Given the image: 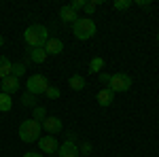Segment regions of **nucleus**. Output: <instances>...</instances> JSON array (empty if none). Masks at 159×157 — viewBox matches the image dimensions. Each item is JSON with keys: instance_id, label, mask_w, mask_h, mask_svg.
Segmentation results:
<instances>
[{"instance_id": "4468645a", "label": "nucleus", "mask_w": 159, "mask_h": 157, "mask_svg": "<svg viewBox=\"0 0 159 157\" xmlns=\"http://www.w3.org/2000/svg\"><path fill=\"white\" fill-rule=\"evenodd\" d=\"M11 68H13V62L7 55H0V81L11 76Z\"/></svg>"}, {"instance_id": "cd10ccee", "label": "nucleus", "mask_w": 159, "mask_h": 157, "mask_svg": "<svg viewBox=\"0 0 159 157\" xmlns=\"http://www.w3.org/2000/svg\"><path fill=\"white\" fill-rule=\"evenodd\" d=\"M24 157H43L40 153H34V151H30V153H24Z\"/></svg>"}, {"instance_id": "c85d7f7f", "label": "nucleus", "mask_w": 159, "mask_h": 157, "mask_svg": "<svg viewBox=\"0 0 159 157\" xmlns=\"http://www.w3.org/2000/svg\"><path fill=\"white\" fill-rule=\"evenodd\" d=\"M2 45H4V36L0 34V47H2Z\"/></svg>"}, {"instance_id": "bb28decb", "label": "nucleus", "mask_w": 159, "mask_h": 157, "mask_svg": "<svg viewBox=\"0 0 159 157\" xmlns=\"http://www.w3.org/2000/svg\"><path fill=\"white\" fill-rule=\"evenodd\" d=\"M136 4H138V7H144V9H147L151 2H148V0H136Z\"/></svg>"}, {"instance_id": "20e7f679", "label": "nucleus", "mask_w": 159, "mask_h": 157, "mask_svg": "<svg viewBox=\"0 0 159 157\" xmlns=\"http://www.w3.org/2000/svg\"><path fill=\"white\" fill-rule=\"evenodd\" d=\"M49 81H47V76L45 74H32V76H28V81H25V91L28 94H32V96H40V94H45L47 89H49Z\"/></svg>"}, {"instance_id": "6e6552de", "label": "nucleus", "mask_w": 159, "mask_h": 157, "mask_svg": "<svg viewBox=\"0 0 159 157\" xmlns=\"http://www.w3.org/2000/svg\"><path fill=\"white\" fill-rule=\"evenodd\" d=\"M40 127H43V130H47V132L53 136V134L61 132V119H57L55 115H47V119L40 123Z\"/></svg>"}, {"instance_id": "a211bd4d", "label": "nucleus", "mask_w": 159, "mask_h": 157, "mask_svg": "<svg viewBox=\"0 0 159 157\" xmlns=\"http://www.w3.org/2000/svg\"><path fill=\"white\" fill-rule=\"evenodd\" d=\"M98 4H102V0H87V4H85V15L89 17V15H93L96 13V9H98Z\"/></svg>"}, {"instance_id": "7ed1b4c3", "label": "nucleus", "mask_w": 159, "mask_h": 157, "mask_svg": "<svg viewBox=\"0 0 159 157\" xmlns=\"http://www.w3.org/2000/svg\"><path fill=\"white\" fill-rule=\"evenodd\" d=\"M40 123H38L36 119H25L19 123V130H17V134H19V138L24 140V142H36L38 138H40Z\"/></svg>"}, {"instance_id": "39448f33", "label": "nucleus", "mask_w": 159, "mask_h": 157, "mask_svg": "<svg viewBox=\"0 0 159 157\" xmlns=\"http://www.w3.org/2000/svg\"><path fill=\"white\" fill-rule=\"evenodd\" d=\"M132 87V76L129 74H110V83H108V89L112 94H123V91H129Z\"/></svg>"}, {"instance_id": "b1692460", "label": "nucleus", "mask_w": 159, "mask_h": 157, "mask_svg": "<svg viewBox=\"0 0 159 157\" xmlns=\"http://www.w3.org/2000/svg\"><path fill=\"white\" fill-rule=\"evenodd\" d=\"M85 4H87V0H72L68 7H70L72 11H81V9H85Z\"/></svg>"}, {"instance_id": "423d86ee", "label": "nucleus", "mask_w": 159, "mask_h": 157, "mask_svg": "<svg viewBox=\"0 0 159 157\" xmlns=\"http://www.w3.org/2000/svg\"><path fill=\"white\" fill-rule=\"evenodd\" d=\"M57 155L60 157H79L81 155V153H79V146H76V136H74V134H70L68 140H66L64 145H60Z\"/></svg>"}, {"instance_id": "393cba45", "label": "nucleus", "mask_w": 159, "mask_h": 157, "mask_svg": "<svg viewBox=\"0 0 159 157\" xmlns=\"http://www.w3.org/2000/svg\"><path fill=\"white\" fill-rule=\"evenodd\" d=\"M89 151H91V145L89 142H83V145L79 146V153H83V155H89Z\"/></svg>"}, {"instance_id": "dca6fc26", "label": "nucleus", "mask_w": 159, "mask_h": 157, "mask_svg": "<svg viewBox=\"0 0 159 157\" xmlns=\"http://www.w3.org/2000/svg\"><path fill=\"white\" fill-rule=\"evenodd\" d=\"M13 109V100L9 94H4V91H0V113H9Z\"/></svg>"}, {"instance_id": "6ab92c4d", "label": "nucleus", "mask_w": 159, "mask_h": 157, "mask_svg": "<svg viewBox=\"0 0 159 157\" xmlns=\"http://www.w3.org/2000/svg\"><path fill=\"white\" fill-rule=\"evenodd\" d=\"M112 7H115L117 11H127L129 7H134V0H115Z\"/></svg>"}, {"instance_id": "f3484780", "label": "nucleus", "mask_w": 159, "mask_h": 157, "mask_svg": "<svg viewBox=\"0 0 159 157\" xmlns=\"http://www.w3.org/2000/svg\"><path fill=\"white\" fill-rule=\"evenodd\" d=\"M102 68H104V58H93V60L89 62V72L91 74H100L102 72Z\"/></svg>"}, {"instance_id": "412c9836", "label": "nucleus", "mask_w": 159, "mask_h": 157, "mask_svg": "<svg viewBox=\"0 0 159 157\" xmlns=\"http://www.w3.org/2000/svg\"><path fill=\"white\" fill-rule=\"evenodd\" d=\"M24 72H25V64H21V62H15V64H13V68H11V74L19 79Z\"/></svg>"}, {"instance_id": "5701e85b", "label": "nucleus", "mask_w": 159, "mask_h": 157, "mask_svg": "<svg viewBox=\"0 0 159 157\" xmlns=\"http://www.w3.org/2000/svg\"><path fill=\"white\" fill-rule=\"evenodd\" d=\"M45 96L49 98V100H57V98L61 96V91L57 89V87H55V85H49V89L45 91Z\"/></svg>"}, {"instance_id": "ddd939ff", "label": "nucleus", "mask_w": 159, "mask_h": 157, "mask_svg": "<svg viewBox=\"0 0 159 157\" xmlns=\"http://www.w3.org/2000/svg\"><path fill=\"white\" fill-rule=\"evenodd\" d=\"M30 51V60L34 62V64H43V62L47 60L49 55H47V51L45 47H36V49H28Z\"/></svg>"}, {"instance_id": "f257e3e1", "label": "nucleus", "mask_w": 159, "mask_h": 157, "mask_svg": "<svg viewBox=\"0 0 159 157\" xmlns=\"http://www.w3.org/2000/svg\"><path fill=\"white\" fill-rule=\"evenodd\" d=\"M24 40H25V45H28V49L45 47L47 40H49V30L43 24H34V25H30V28H25Z\"/></svg>"}, {"instance_id": "f03ea898", "label": "nucleus", "mask_w": 159, "mask_h": 157, "mask_svg": "<svg viewBox=\"0 0 159 157\" xmlns=\"http://www.w3.org/2000/svg\"><path fill=\"white\" fill-rule=\"evenodd\" d=\"M72 34L79 38V40H89V38H93V34H96V24H93V19H91V17H79L72 24Z\"/></svg>"}, {"instance_id": "9b49d317", "label": "nucleus", "mask_w": 159, "mask_h": 157, "mask_svg": "<svg viewBox=\"0 0 159 157\" xmlns=\"http://www.w3.org/2000/svg\"><path fill=\"white\" fill-rule=\"evenodd\" d=\"M98 102H100V106H110L115 102V94L110 91L108 87H102L98 91Z\"/></svg>"}, {"instance_id": "4be33fe9", "label": "nucleus", "mask_w": 159, "mask_h": 157, "mask_svg": "<svg viewBox=\"0 0 159 157\" xmlns=\"http://www.w3.org/2000/svg\"><path fill=\"white\" fill-rule=\"evenodd\" d=\"M32 119H36L38 123H43V121L47 119V110L43 109V106H34V117Z\"/></svg>"}, {"instance_id": "aec40b11", "label": "nucleus", "mask_w": 159, "mask_h": 157, "mask_svg": "<svg viewBox=\"0 0 159 157\" xmlns=\"http://www.w3.org/2000/svg\"><path fill=\"white\" fill-rule=\"evenodd\" d=\"M21 104L28 106V109H34V106H36V96H32V94L25 91L24 96H21Z\"/></svg>"}, {"instance_id": "1a4fd4ad", "label": "nucleus", "mask_w": 159, "mask_h": 157, "mask_svg": "<svg viewBox=\"0 0 159 157\" xmlns=\"http://www.w3.org/2000/svg\"><path fill=\"white\" fill-rule=\"evenodd\" d=\"M19 87H21V85H19V79H17V76H13V74L0 81V91H4V94H9V96L15 94Z\"/></svg>"}, {"instance_id": "f8f14e48", "label": "nucleus", "mask_w": 159, "mask_h": 157, "mask_svg": "<svg viewBox=\"0 0 159 157\" xmlns=\"http://www.w3.org/2000/svg\"><path fill=\"white\" fill-rule=\"evenodd\" d=\"M60 17H61V21H66V24H74V21L79 19V15H76V11H72V9H70L68 4L60 9Z\"/></svg>"}, {"instance_id": "9d476101", "label": "nucleus", "mask_w": 159, "mask_h": 157, "mask_svg": "<svg viewBox=\"0 0 159 157\" xmlns=\"http://www.w3.org/2000/svg\"><path fill=\"white\" fill-rule=\"evenodd\" d=\"M45 51H47V55H60L64 51V43L60 38H49L47 45H45Z\"/></svg>"}, {"instance_id": "a878e982", "label": "nucleus", "mask_w": 159, "mask_h": 157, "mask_svg": "<svg viewBox=\"0 0 159 157\" xmlns=\"http://www.w3.org/2000/svg\"><path fill=\"white\" fill-rule=\"evenodd\" d=\"M100 83H106V85H108L110 83V74L102 70V72H100Z\"/></svg>"}, {"instance_id": "0eeeda50", "label": "nucleus", "mask_w": 159, "mask_h": 157, "mask_svg": "<svg viewBox=\"0 0 159 157\" xmlns=\"http://www.w3.org/2000/svg\"><path fill=\"white\" fill-rule=\"evenodd\" d=\"M38 146H40L43 153H57V149H60L55 136H51V134L49 136H40V138H38Z\"/></svg>"}, {"instance_id": "c756f323", "label": "nucleus", "mask_w": 159, "mask_h": 157, "mask_svg": "<svg viewBox=\"0 0 159 157\" xmlns=\"http://www.w3.org/2000/svg\"><path fill=\"white\" fill-rule=\"evenodd\" d=\"M157 43H159V32H157Z\"/></svg>"}, {"instance_id": "2eb2a0df", "label": "nucleus", "mask_w": 159, "mask_h": 157, "mask_svg": "<svg viewBox=\"0 0 159 157\" xmlns=\"http://www.w3.org/2000/svg\"><path fill=\"white\" fill-rule=\"evenodd\" d=\"M85 79L81 76V74H72L70 79H68V87L74 89V91H81V89H85Z\"/></svg>"}]
</instances>
